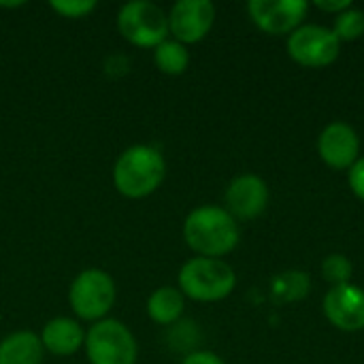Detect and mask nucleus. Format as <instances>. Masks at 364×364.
<instances>
[{"label": "nucleus", "instance_id": "10", "mask_svg": "<svg viewBox=\"0 0 364 364\" xmlns=\"http://www.w3.org/2000/svg\"><path fill=\"white\" fill-rule=\"evenodd\" d=\"M226 211L237 220V222H250L260 218L267 211L269 205V186L262 177L254 173H243L237 175L224 194Z\"/></svg>", "mask_w": 364, "mask_h": 364}, {"label": "nucleus", "instance_id": "1", "mask_svg": "<svg viewBox=\"0 0 364 364\" xmlns=\"http://www.w3.org/2000/svg\"><path fill=\"white\" fill-rule=\"evenodd\" d=\"M186 245L203 258H220L230 254L241 239L239 222L218 205H200L183 220Z\"/></svg>", "mask_w": 364, "mask_h": 364}, {"label": "nucleus", "instance_id": "7", "mask_svg": "<svg viewBox=\"0 0 364 364\" xmlns=\"http://www.w3.org/2000/svg\"><path fill=\"white\" fill-rule=\"evenodd\" d=\"M290 58L305 68H324L331 66L341 53V41L333 28L320 23H305L288 36Z\"/></svg>", "mask_w": 364, "mask_h": 364}, {"label": "nucleus", "instance_id": "21", "mask_svg": "<svg viewBox=\"0 0 364 364\" xmlns=\"http://www.w3.org/2000/svg\"><path fill=\"white\" fill-rule=\"evenodd\" d=\"M348 181H350L354 196L364 203V156H360L356 164L348 171Z\"/></svg>", "mask_w": 364, "mask_h": 364}, {"label": "nucleus", "instance_id": "4", "mask_svg": "<svg viewBox=\"0 0 364 364\" xmlns=\"http://www.w3.org/2000/svg\"><path fill=\"white\" fill-rule=\"evenodd\" d=\"M117 301V286L111 273L98 267L83 269L68 288V305L77 320L100 322Z\"/></svg>", "mask_w": 364, "mask_h": 364}, {"label": "nucleus", "instance_id": "18", "mask_svg": "<svg viewBox=\"0 0 364 364\" xmlns=\"http://www.w3.org/2000/svg\"><path fill=\"white\" fill-rule=\"evenodd\" d=\"M333 32L337 34V38L341 43H352L358 41L364 34V11L350 6L343 13L335 15V26Z\"/></svg>", "mask_w": 364, "mask_h": 364}, {"label": "nucleus", "instance_id": "12", "mask_svg": "<svg viewBox=\"0 0 364 364\" xmlns=\"http://www.w3.org/2000/svg\"><path fill=\"white\" fill-rule=\"evenodd\" d=\"M324 316L326 320L343 331V333H358L364 331V290L356 284L333 286L324 296Z\"/></svg>", "mask_w": 364, "mask_h": 364}, {"label": "nucleus", "instance_id": "15", "mask_svg": "<svg viewBox=\"0 0 364 364\" xmlns=\"http://www.w3.org/2000/svg\"><path fill=\"white\" fill-rule=\"evenodd\" d=\"M145 311L154 324L173 326L181 320L186 311V296L175 286H160L149 294Z\"/></svg>", "mask_w": 364, "mask_h": 364}, {"label": "nucleus", "instance_id": "14", "mask_svg": "<svg viewBox=\"0 0 364 364\" xmlns=\"http://www.w3.org/2000/svg\"><path fill=\"white\" fill-rule=\"evenodd\" d=\"M45 348L32 331H15L0 341V364H41Z\"/></svg>", "mask_w": 364, "mask_h": 364}, {"label": "nucleus", "instance_id": "17", "mask_svg": "<svg viewBox=\"0 0 364 364\" xmlns=\"http://www.w3.org/2000/svg\"><path fill=\"white\" fill-rule=\"evenodd\" d=\"M309 292V277L303 271H288L279 275L273 284V294L286 303L301 301Z\"/></svg>", "mask_w": 364, "mask_h": 364}, {"label": "nucleus", "instance_id": "24", "mask_svg": "<svg viewBox=\"0 0 364 364\" xmlns=\"http://www.w3.org/2000/svg\"><path fill=\"white\" fill-rule=\"evenodd\" d=\"M26 2H0V9H19L23 6Z\"/></svg>", "mask_w": 364, "mask_h": 364}, {"label": "nucleus", "instance_id": "9", "mask_svg": "<svg viewBox=\"0 0 364 364\" xmlns=\"http://www.w3.org/2000/svg\"><path fill=\"white\" fill-rule=\"evenodd\" d=\"M213 23L215 6L211 0H177L168 13L171 36L186 47L207 38Z\"/></svg>", "mask_w": 364, "mask_h": 364}, {"label": "nucleus", "instance_id": "19", "mask_svg": "<svg viewBox=\"0 0 364 364\" xmlns=\"http://www.w3.org/2000/svg\"><path fill=\"white\" fill-rule=\"evenodd\" d=\"M352 271H354V267H352L350 258L343 254H331L322 262V277L331 284V288L350 284Z\"/></svg>", "mask_w": 364, "mask_h": 364}, {"label": "nucleus", "instance_id": "11", "mask_svg": "<svg viewBox=\"0 0 364 364\" xmlns=\"http://www.w3.org/2000/svg\"><path fill=\"white\" fill-rule=\"evenodd\" d=\"M318 154L333 171H350L360 158V136L346 122H331L318 136Z\"/></svg>", "mask_w": 364, "mask_h": 364}, {"label": "nucleus", "instance_id": "22", "mask_svg": "<svg viewBox=\"0 0 364 364\" xmlns=\"http://www.w3.org/2000/svg\"><path fill=\"white\" fill-rule=\"evenodd\" d=\"M181 364H226L215 352H209V350H198V352H192L188 354Z\"/></svg>", "mask_w": 364, "mask_h": 364}, {"label": "nucleus", "instance_id": "16", "mask_svg": "<svg viewBox=\"0 0 364 364\" xmlns=\"http://www.w3.org/2000/svg\"><path fill=\"white\" fill-rule=\"evenodd\" d=\"M154 62L162 75L179 77L190 66V51L183 43L175 38H166L154 49Z\"/></svg>", "mask_w": 364, "mask_h": 364}, {"label": "nucleus", "instance_id": "2", "mask_svg": "<svg viewBox=\"0 0 364 364\" xmlns=\"http://www.w3.org/2000/svg\"><path fill=\"white\" fill-rule=\"evenodd\" d=\"M111 177L115 190L124 198H147L162 186L166 177V158L154 145H130L117 156Z\"/></svg>", "mask_w": 364, "mask_h": 364}, {"label": "nucleus", "instance_id": "20", "mask_svg": "<svg viewBox=\"0 0 364 364\" xmlns=\"http://www.w3.org/2000/svg\"><path fill=\"white\" fill-rule=\"evenodd\" d=\"M49 6L60 17H66V19H83V17H90L96 11L98 2L96 0H51Z\"/></svg>", "mask_w": 364, "mask_h": 364}, {"label": "nucleus", "instance_id": "6", "mask_svg": "<svg viewBox=\"0 0 364 364\" xmlns=\"http://www.w3.org/2000/svg\"><path fill=\"white\" fill-rule=\"evenodd\" d=\"M117 30L134 47L156 49L168 38V13L151 0H130L117 11Z\"/></svg>", "mask_w": 364, "mask_h": 364}, {"label": "nucleus", "instance_id": "23", "mask_svg": "<svg viewBox=\"0 0 364 364\" xmlns=\"http://www.w3.org/2000/svg\"><path fill=\"white\" fill-rule=\"evenodd\" d=\"M350 6H354L352 0H335V2L333 0H316V9H320L324 13H333V15H339Z\"/></svg>", "mask_w": 364, "mask_h": 364}, {"label": "nucleus", "instance_id": "3", "mask_svg": "<svg viewBox=\"0 0 364 364\" xmlns=\"http://www.w3.org/2000/svg\"><path fill=\"white\" fill-rule=\"evenodd\" d=\"M237 286L235 269L220 258L194 256L186 260L177 275V288L196 303H218L232 294Z\"/></svg>", "mask_w": 364, "mask_h": 364}, {"label": "nucleus", "instance_id": "8", "mask_svg": "<svg viewBox=\"0 0 364 364\" xmlns=\"http://www.w3.org/2000/svg\"><path fill=\"white\" fill-rule=\"evenodd\" d=\"M309 4L305 0H250L247 15L258 30L271 36H290L303 26Z\"/></svg>", "mask_w": 364, "mask_h": 364}, {"label": "nucleus", "instance_id": "5", "mask_svg": "<svg viewBox=\"0 0 364 364\" xmlns=\"http://www.w3.org/2000/svg\"><path fill=\"white\" fill-rule=\"evenodd\" d=\"M85 356L90 364H136L139 343L132 331L113 318L94 322L85 331Z\"/></svg>", "mask_w": 364, "mask_h": 364}, {"label": "nucleus", "instance_id": "13", "mask_svg": "<svg viewBox=\"0 0 364 364\" xmlns=\"http://www.w3.org/2000/svg\"><path fill=\"white\" fill-rule=\"evenodd\" d=\"M38 337H41L45 352H49L51 356H58V358L77 354L85 343V331H83L81 322L75 318H66V316H58V318H51L49 322H45Z\"/></svg>", "mask_w": 364, "mask_h": 364}]
</instances>
